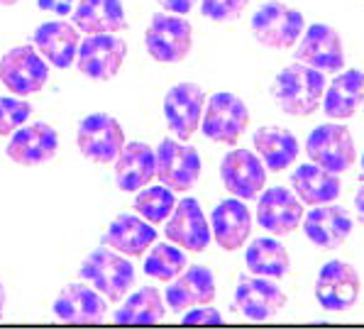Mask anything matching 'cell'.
Listing matches in <instances>:
<instances>
[{
  "mask_svg": "<svg viewBox=\"0 0 364 330\" xmlns=\"http://www.w3.org/2000/svg\"><path fill=\"white\" fill-rule=\"evenodd\" d=\"M76 144L86 159L96 164H113L125 144V132L117 117L108 113H91L78 122Z\"/></svg>",
  "mask_w": 364,
  "mask_h": 330,
  "instance_id": "obj_9",
  "label": "cell"
},
{
  "mask_svg": "<svg viewBox=\"0 0 364 330\" xmlns=\"http://www.w3.org/2000/svg\"><path fill=\"white\" fill-rule=\"evenodd\" d=\"M37 5L47 13L59 15V18H66L74 10V0H37Z\"/></svg>",
  "mask_w": 364,
  "mask_h": 330,
  "instance_id": "obj_37",
  "label": "cell"
},
{
  "mask_svg": "<svg viewBox=\"0 0 364 330\" xmlns=\"http://www.w3.org/2000/svg\"><path fill=\"white\" fill-rule=\"evenodd\" d=\"M250 0H200V13L213 22H228L245 13Z\"/></svg>",
  "mask_w": 364,
  "mask_h": 330,
  "instance_id": "obj_35",
  "label": "cell"
},
{
  "mask_svg": "<svg viewBox=\"0 0 364 330\" xmlns=\"http://www.w3.org/2000/svg\"><path fill=\"white\" fill-rule=\"evenodd\" d=\"M173 206H176V196L164 183H159V186H144L134 196V211H137V215H142L152 225H161L171 215Z\"/></svg>",
  "mask_w": 364,
  "mask_h": 330,
  "instance_id": "obj_33",
  "label": "cell"
},
{
  "mask_svg": "<svg viewBox=\"0 0 364 330\" xmlns=\"http://www.w3.org/2000/svg\"><path fill=\"white\" fill-rule=\"evenodd\" d=\"M247 127H250V110L242 98H237L235 93L220 91V93H213L205 100L203 117H200V132L210 142L232 147L247 132Z\"/></svg>",
  "mask_w": 364,
  "mask_h": 330,
  "instance_id": "obj_3",
  "label": "cell"
},
{
  "mask_svg": "<svg viewBox=\"0 0 364 330\" xmlns=\"http://www.w3.org/2000/svg\"><path fill=\"white\" fill-rule=\"evenodd\" d=\"M250 25L257 42L269 49H291L306 30L304 13L287 3H279V0L262 5L252 15Z\"/></svg>",
  "mask_w": 364,
  "mask_h": 330,
  "instance_id": "obj_6",
  "label": "cell"
},
{
  "mask_svg": "<svg viewBox=\"0 0 364 330\" xmlns=\"http://www.w3.org/2000/svg\"><path fill=\"white\" fill-rule=\"evenodd\" d=\"M183 323H210V326H218L223 323V313L218 309H191L183 313Z\"/></svg>",
  "mask_w": 364,
  "mask_h": 330,
  "instance_id": "obj_36",
  "label": "cell"
},
{
  "mask_svg": "<svg viewBox=\"0 0 364 330\" xmlns=\"http://www.w3.org/2000/svg\"><path fill=\"white\" fill-rule=\"evenodd\" d=\"M291 188L299 196V201L304 206H321V203H333L338 201V196L343 193V181L340 174L326 171L323 166L313 164H299L291 174Z\"/></svg>",
  "mask_w": 364,
  "mask_h": 330,
  "instance_id": "obj_28",
  "label": "cell"
},
{
  "mask_svg": "<svg viewBox=\"0 0 364 330\" xmlns=\"http://www.w3.org/2000/svg\"><path fill=\"white\" fill-rule=\"evenodd\" d=\"M3 311H5V287L0 282V318H3Z\"/></svg>",
  "mask_w": 364,
  "mask_h": 330,
  "instance_id": "obj_40",
  "label": "cell"
},
{
  "mask_svg": "<svg viewBox=\"0 0 364 330\" xmlns=\"http://www.w3.org/2000/svg\"><path fill=\"white\" fill-rule=\"evenodd\" d=\"M188 267L186 255L181 252L178 245H169V243H161L156 247L147 250V257H144V274L152 279H159V282H171L176 279L178 274Z\"/></svg>",
  "mask_w": 364,
  "mask_h": 330,
  "instance_id": "obj_32",
  "label": "cell"
},
{
  "mask_svg": "<svg viewBox=\"0 0 364 330\" xmlns=\"http://www.w3.org/2000/svg\"><path fill=\"white\" fill-rule=\"evenodd\" d=\"M355 208H357V218H360V223H364V186L355 196Z\"/></svg>",
  "mask_w": 364,
  "mask_h": 330,
  "instance_id": "obj_39",
  "label": "cell"
},
{
  "mask_svg": "<svg viewBox=\"0 0 364 330\" xmlns=\"http://www.w3.org/2000/svg\"><path fill=\"white\" fill-rule=\"evenodd\" d=\"M161 10L166 13H173V15H188L191 10L196 8L198 0H156Z\"/></svg>",
  "mask_w": 364,
  "mask_h": 330,
  "instance_id": "obj_38",
  "label": "cell"
},
{
  "mask_svg": "<svg viewBox=\"0 0 364 330\" xmlns=\"http://www.w3.org/2000/svg\"><path fill=\"white\" fill-rule=\"evenodd\" d=\"M59 149V135L47 122L22 125L13 132L5 154L20 166H42L54 159Z\"/></svg>",
  "mask_w": 364,
  "mask_h": 330,
  "instance_id": "obj_18",
  "label": "cell"
},
{
  "mask_svg": "<svg viewBox=\"0 0 364 330\" xmlns=\"http://www.w3.org/2000/svg\"><path fill=\"white\" fill-rule=\"evenodd\" d=\"M364 103V71L360 69H343L326 86L323 93V113L330 120H350Z\"/></svg>",
  "mask_w": 364,
  "mask_h": 330,
  "instance_id": "obj_26",
  "label": "cell"
},
{
  "mask_svg": "<svg viewBox=\"0 0 364 330\" xmlns=\"http://www.w3.org/2000/svg\"><path fill=\"white\" fill-rule=\"evenodd\" d=\"M127 57V42L117 35H88L78 44L76 66L91 81H110L120 74Z\"/></svg>",
  "mask_w": 364,
  "mask_h": 330,
  "instance_id": "obj_11",
  "label": "cell"
},
{
  "mask_svg": "<svg viewBox=\"0 0 364 330\" xmlns=\"http://www.w3.org/2000/svg\"><path fill=\"white\" fill-rule=\"evenodd\" d=\"M235 309L250 321H269L287 309V294L274 279L245 274L235 289Z\"/></svg>",
  "mask_w": 364,
  "mask_h": 330,
  "instance_id": "obj_15",
  "label": "cell"
},
{
  "mask_svg": "<svg viewBox=\"0 0 364 330\" xmlns=\"http://www.w3.org/2000/svg\"><path fill=\"white\" fill-rule=\"evenodd\" d=\"M362 105H364V103H362Z\"/></svg>",
  "mask_w": 364,
  "mask_h": 330,
  "instance_id": "obj_43",
  "label": "cell"
},
{
  "mask_svg": "<svg viewBox=\"0 0 364 330\" xmlns=\"http://www.w3.org/2000/svg\"><path fill=\"white\" fill-rule=\"evenodd\" d=\"M166 316V306L161 301L159 289L142 287L122 301V306L115 313V323L125 326H139V323H159Z\"/></svg>",
  "mask_w": 364,
  "mask_h": 330,
  "instance_id": "obj_31",
  "label": "cell"
},
{
  "mask_svg": "<svg viewBox=\"0 0 364 330\" xmlns=\"http://www.w3.org/2000/svg\"><path fill=\"white\" fill-rule=\"evenodd\" d=\"M78 277L91 284L96 292H100L110 304L122 301L130 289L134 287V267L125 255L115 250H93L83 260Z\"/></svg>",
  "mask_w": 364,
  "mask_h": 330,
  "instance_id": "obj_2",
  "label": "cell"
},
{
  "mask_svg": "<svg viewBox=\"0 0 364 330\" xmlns=\"http://www.w3.org/2000/svg\"><path fill=\"white\" fill-rule=\"evenodd\" d=\"M245 262L252 274L269 279H284L291 270L287 247L274 238H257L245 252Z\"/></svg>",
  "mask_w": 364,
  "mask_h": 330,
  "instance_id": "obj_30",
  "label": "cell"
},
{
  "mask_svg": "<svg viewBox=\"0 0 364 330\" xmlns=\"http://www.w3.org/2000/svg\"><path fill=\"white\" fill-rule=\"evenodd\" d=\"M257 203V223L272 235H289L304 220V203L287 186H274L262 191Z\"/></svg>",
  "mask_w": 364,
  "mask_h": 330,
  "instance_id": "obj_20",
  "label": "cell"
},
{
  "mask_svg": "<svg viewBox=\"0 0 364 330\" xmlns=\"http://www.w3.org/2000/svg\"><path fill=\"white\" fill-rule=\"evenodd\" d=\"M32 115V105L20 96H0V137L13 135Z\"/></svg>",
  "mask_w": 364,
  "mask_h": 330,
  "instance_id": "obj_34",
  "label": "cell"
},
{
  "mask_svg": "<svg viewBox=\"0 0 364 330\" xmlns=\"http://www.w3.org/2000/svg\"><path fill=\"white\" fill-rule=\"evenodd\" d=\"M220 179L232 196L242 201L257 198L267 186V166L257 152L250 149H232L220 161Z\"/></svg>",
  "mask_w": 364,
  "mask_h": 330,
  "instance_id": "obj_16",
  "label": "cell"
},
{
  "mask_svg": "<svg viewBox=\"0 0 364 330\" xmlns=\"http://www.w3.org/2000/svg\"><path fill=\"white\" fill-rule=\"evenodd\" d=\"M213 299H215V277L208 267L200 265L186 267L176 279H171L164 292L166 306L178 316L196 306H210Z\"/></svg>",
  "mask_w": 364,
  "mask_h": 330,
  "instance_id": "obj_19",
  "label": "cell"
},
{
  "mask_svg": "<svg viewBox=\"0 0 364 330\" xmlns=\"http://www.w3.org/2000/svg\"><path fill=\"white\" fill-rule=\"evenodd\" d=\"M326 86L328 78L323 71L296 61V64L282 69V74L274 78L272 96L287 115L308 117L321 108Z\"/></svg>",
  "mask_w": 364,
  "mask_h": 330,
  "instance_id": "obj_1",
  "label": "cell"
},
{
  "mask_svg": "<svg viewBox=\"0 0 364 330\" xmlns=\"http://www.w3.org/2000/svg\"><path fill=\"white\" fill-rule=\"evenodd\" d=\"M32 42H35L37 52L47 59V64L57 66V69H69L76 61L81 35H78L74 22H66L61 18L39 25L32 35Z\"/></svg>",
  "mask_w": 364,
  "mask_h": 330,
  "instance_id": "obj_22",
  "label": "cell"
},
{
  "mask_svg": "<svg viewBox=\"0 0 364 330\" xmlns=\"http://www.w3.org/2000/svg\"><path fill=\"white\" fill-rule=\"evenodd\" d=\"M71 20L83 35H115L127 30V15L120 0H78Z\"/></svg>",
  "mask_w": 364,
  "mask_h": 330,
  "instance_id": "obj_27",
  "label": "cell"
},
{
  "mask_svg": "<svg viewBox=\"0 0 364 330\" xmlns=\"http://www.w3.org/2000/svg\"><path fill=\"white\" fill-rule=\"evenodd\" d=\"M252 233V215L242 198H225L210 213V235L225 252H235L247 243Z\"/></svg>",
  "mask_w": 364,
  "mask_h": 330,
  "instance_id": "obj_23",
  "label": "cell"
},
{
  "mask_svg": "<svg viewBox=\"0 0 364 330\" xmlns=\"http://www.w3.org/2000/svg\"><path fill=\"white\" fill-rule=\"evenodd\" d=\"M115 183L120 191H139L154 179L156 152L147 142H125L115 156Z\"/></svg>",
  "mask_w": 364,
  "mask_h": 330,
  "instance_id": "obj_25",
  "label": "cell"
},
{
  "mask_svg": "<svg viewBox=\"0 0 364 330\" xmlns=\"http://www.w3.org/2000/svg\"><path fill=\"white\" fill-rule=\"evenodd\" d=\"M296 49V61L313 69L323 71V74H338L345 69V49L340 32L333 25L326 22H316L308 30H304Z\"/></svg>",
  "mask_w": 364,
  "mask_h": 330,
  "instance_id": "obj_12",
  "label": "cell"
},
{
  "mask_svg": "<svg viewBox=\"0 0 364 330\" xmlns=\"http://www.w3.org/2000/svg\"><path fill=\"white\" fill-rule=\"evenodd\" d=\"M164 235L173 245L188 252H205L210 245V225L203 208L196 198H181L176 201L171 215L166 218Z\"/></svg>",
  "mask_w": 364,
  "mask_h": 330,
  "instance_id": "obj_14",
  "label": "cell"
},
{
  "mask_svg": "<svg viewBox=\"0 0 364 330\" xmlns=\"http://www.w3.org/2000/svg\"><path fill=\"white\" fill-rule=\"evenodd\" d=\"M255 149L267 171H287L299 159V139L284 127H259L255 132Z\"/></svg>",
  "mask_w": 364,
  "mask_h": 330,
  "instance_id": "obj_29",
  "label": "cell"
},
{
  "mask_svg": "<svg viewBox=\"0 0 364 330\" xmlns=\"http://www.w3.org/2000/svg\"><path fill=\"white\" fill-rule=\"evenodd\" d=\"M156 152L154 176L171 191H191L200 179V154L181 139H161Z\"/></svg>",
  "mask_w": 364,
  "mask_h": 330,
  "instance_id": "obj_7",
  "label": "cell"
},
{
  "mask_svg": "<svg viewBox=\"0 0 364 330\" xmlns=\"http://www.w3.org/2000/svg\"><path fill=\"white\" fill-rule=\"evenodd\" d=\"M205 100V91L191 81L176 83L164 96V120L181 142H188L193 132H198Z\"/></svg>",
  "mask_w": 364,
  "mask_h": 330,
  "instance_id": "obj_13",
  "label": "cell"
},
{
  "mask_svg": "<svg viewBox=\"0 0 364 330\" xmlns=\"http://www.w3.org/2000/svg\"><path fill=\"white\" fill-rule=\"evenodd\" d=\"M362 179H364V156H362Z\"/></svg>",
  "mask_w": 364,
  "mask_h": 330,
  "instance_id": "obj_42",
  "label": "cell"
},
{
  "mask_svg": "<svg viewBox=\"0 0 364 330\" xmlns=\"http://www.w3.org/2000/svg\"><path fill=\"white\" fill-rule=\"evenodd\" d=\"M301 225H304L306 238L311 240L316 247L338 250L352 235L355 220H352V215L347 213L343 206H335V201H333V203L313 206V211H308L304 215Z\"/></svg>",
  "mask_w": 364,
  "mask_h": 330,
  "instance_id": "obj_17",
  "label": "cell"
},
{
  "mask_svg": "<svg viewBox=\"0 0 364 330\" xmlns=\"http://www.w3.org/2000/svg\"><path fill=\"white\" fill-rule=\"evenodd\" d=\"M156 243V230L142 215L120 213L103 235V245L125 257H142Z\"/></svg>",
  "mask_w": 364,
  "mask_h": 330,
  "instance_id": "obj_24",
  "label": "cell"
},
{
  "mask_svg": "<svg viewBox=\"0 0 364 330\" xmlns=\"http://www.w3.org/2000/svg\"><path fill=\"white\" fill-rule=\"evenodd\" d=\"M20 0H0V8H13V5H18Z\"/></svg>",
  "mask_w": 364,
  "mask_h": 330,
  "instance_id": "obj_41",
  "label": "cell"
},
{
  "mask_svg": "<svg viewBox=\"0 0 364 330\" xmlns=\"http://www.w3.org/2000/svg\"><path fill=\"white\" fill-rule=\"evenodd\" d=\"M52 311L66 323H100L108 316V299L86 282H74L57 294Z\"/></svg>",
  "mask_w": 364,
  "mask_h": 330,
  "instance_id": "obj_21",
  "label": "cell"
},
{
  "mask_svg": "<svg viewBox=\"0 0 364 330\" xmlns=\"http://www.w3.org/2000/svg\"><path fill=\"white\" fill-rule=\"evenodd\" d=\"M306 154L313 164L323 166V169L333 171V174H345L357 161V149H355L352 132L338 120L318 125L316 130L308 135Z\"/></svg>",
  "mask_w": 364,
  "mask_h": 330,
  "instance_id": "obj_5",
  "label": "cell"
},
{
  "mask_svg": "<svg viewBox=\"0 0 364 330\" xmlns=\"http://www.w3.org/2000/svg\"><path fill=\"white\" fill-rule=\"evenodd\" d=\"M362 292L360 274L350 262L330 260L323 265L316 279V299L323 311L328 313H343L350 311L357 304Z\"/></svg>",
  "mask_w": 364,
  "mask_h": 330,
  "instance_id": "obj_10",
  "label": "cell"
},
{
  "mask_svg": "<svg viewBox=\"0 0 364 330\" xmlns=\"http://www.w3.org/2000/svg\"><path fill=\"white\" fill-rule=\"evenodd\" d=\"M149 57L159 64H178L193 47V27L178 15H154L144 35Z\"/></svg>",
  "mask_w": 364,
  "mask_h": 330,
  "instance_id": "obj_8",
  "label": "cell"
},
{
  "mask_svg": "<svg viewBox=\"0 0 364 330\" xmlns=\"http://www.w3.org/2000/svg\"><path fill=\"white\" fill-rule=\"evenodd\" d=\"M49 81V64L30 44L13 47L0 57V83L20 98L35 96Z\"/></svg>",
  "mask_w": 364,
  "mask_h": 330,
  "instance_id": "obj_4",
  "label": "cell"
}]
</instances>
